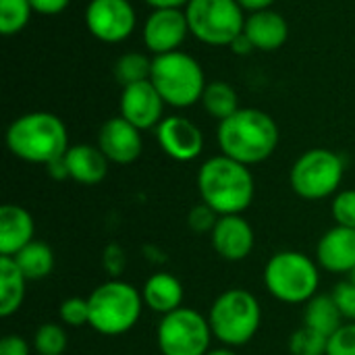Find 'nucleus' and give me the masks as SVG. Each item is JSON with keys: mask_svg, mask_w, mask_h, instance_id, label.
<instances>
[{"mask_svg": "<svg viewBox=\"0 0 355 355\" xmlns=\"http://www.w3.org/2000/svg\"><path fill=\"white\" fill-rule=\"evenodd\" d=\"M208 322L214 339L223 347L248 345L262 322V308L254 293L241 287L223 291L210 306Z\"/></svg>", "mask_w": 355, "mask_h": 355, "instance_id": "5", "label": "nucleus"}, {"mask_svg": "<svg viewBox=\"0 0 355 355\" xmlns=\"http://www.w3.org/2000/svg\"><path fill=\"white\" fill-rule=\"evenodd\" d=\"M98 148L114 164H131L139 158L144 141L141 131L123 116L108 119L98 133Z\"/></svg>", "mask_w": 355, "mask_h": 355, "instance_id": "15", "label": "nucleus"}, {"mask_svg": "<svg viewBox=\"0 0 355 355\" xmlns=\"http://www.w3.org/2000/svg\"><path fill=\"white\" fill-rule=\"evenodd\" d=\"M27 279L10 256H0V316L8 318L23 306Z\"/></svg>", "mask_w": 355, "mask_h": 355, "instance_id": "22", "label": "nucleus"}, {"mask_svg": "<svg viewBox=\"0 0 355 355\" xmlns=\"http://www.w3.org/2000/svg\"><path fill=\"white\" fill-rule=\"evenodd\" d=\"M214 252L227 262H241L245 260L256 243V235L252 225L241 214H227L218 216L216 227L210 233Z\"/></svg>", "mask_w": 355, "mask_h": 355, "instance_id": "16", "label": "nucleus"}, {"mask_svg": "<svg viewBox=\"0 0 355 355\" xmlns=\"http://www.w3.org/2000/svg\"><path fill=\"white\" fill-rule=\"evenodd\" d=\"M64 162L69 168V179L81 185H98L108 175L110 160L98 146L77 144L71 146L64 154Z\"/></svg>", "mask_w": 355, "mask_h": 355, "instance_id": "19", "label": "nucleus"}, {"mask_svg": "<svg viewBox=\"0 0 355 355\" xmlns=\"http://www.w3.org/2000/svg\"><path fill=\"white\" fill-rule=\"evenodd\" d=\"M185 17L189 33L210 46H231L248 19L237 0H189Z\"/></svg>", "mask_w": 355, "mask_h": 355, "instance_id": "9", "label": "nucleus"}, {"mask_svg": "<svg viewBox=\"0 0 355 355\" xmlns=\"http://www.w3.org/2000/svg\"><path fill=\"white\" fill-rule=\"evenodd\" d=\"M189 33L185 10L181 8H154L144 25V44L150 52L168 54L179 50Z\"/></svg>", "mask_w": 355, "mask_h": 355, "instance_id": "12", "label": "nucleus"}, {"mask_svg": "<svg viewBox=\"0 0 355 355\" xmlns=\"http://www.w3.org/2000/svg\"><path fill=\"white\" fill-rule=\"evenodd\" d=\"M304 324L331 337L333 333H337L345 320L333 300V295H314L304 310Z\"/></svg>", "mask_w": 355, "mask_h": 355, "instance_id": "23", "label": "nucleus"}, {"mask_svg": "<svg viewBox=\"0 0 355 355\" xmlns=\"http://www.w3.org/2000/svg\"><path fill=\"white\" fill-rule=\"evenodd\" d=\"M164 112V100L154 87V83L139 81L123 87L121 94V116L135 125L139 131L158 127Z\"/></svg>", "mask_w": 355, "mask_h": 355, "instance_id": "14", "label": "nucleus"}, {"mask_svg": "<svg viewBox=\"0 0 355 355\" xmlns=\"http://www.w3.org/2000/svg\"><path fill=\"white\" fill-rule=\"evenodd\" d=\"M212 339L208 316L185 306L164 314L156 329V343L162 355H206Z\"/></svg>", "mask_w": 355, "mask_h": 355, "instance_id": "10", "label": "nucleus"}, {"mask_svg": "<svg viewBox=\"0 0 355 355\" xmlns=\"http://www.w3.org/2000/svg\"><path fill=\"white\" fill-rule=\"evenodd\" d=\"M216 223H218V214L204 202L193 206L187 214V225L196 233H212Z\"/></svg>", "mask_w": 355, "mask_h": 355, "instance_id": "33", "label": "nucleus"}, {"mask_svg": "<svg viewBox=\"0 0 355 355\" xmlns=\"http://www.w3.org/2000/svg\"><path fill=\"white\" fill-rule=\"evenodd\" d=\"M349 281H352V283H354V285H355V268H354V270H352V272H349Z\"/></svg>", "mask_w": 355, "mask_h": 355, "instance_id": "43", "label": "nucleus"}, {"mask_svg": "<svg viewBox=\"0 0 355 355\" xmlns=\"http://www.w3.org/2000/svg\"><path fill=\"white\" fill-rule=\"evenodd\" d=\"M141 297L150 310L164 316V314H171V312L183 308L185 291L177 277H173L168 272H156L144 283Z\"/></svg>", "mask_w": 355, "mask_h": 355, "instance_id": "21", "label": "nucleus"}, {"mask_svg": "<svg viewBox=\"0 0 355 355\" xmlns=\"http://www.w3.org/2000/svg\"><path fill=\"white\" fill-rule=\"evenodd\" d=\"M243 33L252 40L256 50L262 52H275L279 50L287 37H289V25L285 21L283 15L266 8V10H258L252 12L245 19V27Z\"/></svg>", "mask_w": 355, "mask_h": 355, "instance_id": "20", "label": "nucleus"}, {"mask_svg": "<svg viewBox=\"0 0 355 355\" xmlns=\"http://www.w3.org/2000/svg\"><path fill=\"white\" fill-rule=\"evenodd\" d=\"M220 152L245 166L268 160L279 146V127L258 108H239L218 125Z\"/></svg>", "mask_w": 355, "mask_h": 355, "instance_id": "2", "label": "nucleus"}, {"mask_svg": "<svg viewBox=\"0 0 355 355\" xmlns=\"http://www.w3.org/2000/svg\"><path fill=\"white\" fill-rule=\"evenodd\" d=\"M289 352H291V355H327L329 337L304 324L302 329H297L291 335Z\"/></svg>", "mask_w": 355, "mask_h": 355, "instance_id": "29", "label": "nucleus"}, {"mask_svg": "<svg viewBox=\"0 0 355 355\" xmlns=\"http://www.w3.org/2000/svg\"><path fill=\"white\" fill-rule=\"evenodd\" d=\"M46 171H48V175H50L52 179H56V181L69 179V168H67L64 156L58 158V160H54V162H50V164L46 166Z\"/></svg>", "mask_w": 355, "mask_h": 355, "instance_id": "39", "label": "nucleus"}, {"mask_svg": "<svg viewBox=\"0 0 355 355\" xmlns=\"http://www.w3.org/2000/svg\"><path fill=\"white\" fill-rule=\"evenodd\" d=\"M331 214L339 227L355 229V189H343L335 193Z\"/></svg>", "mask_w": 355, "mask_h": 355, "instance_id": "31", "label": "nucleus"}, {"mask_svg": "<svg viewBox=\"0 0 355 355\" xmlns=\"http://www.w3.org/2000/svg\"><path fill=\"white\" fill-rule=\"evenodd\" d=\"M318 262L304 252L283 250L277 252L264 268V285L268 293L289 306L308 304L318 295L320 270Z\"/></svg>", "mask_w": 355, "mask_h": 355, "instance_id": "6", "label": "nucleus"}, {"mask_svg": "<svg viewBox=\"0 0 355 355\" xmlns=\"http://www.w3.org/2000/svg\"><path fill=\"white\" fill-rule=\"evenodd\" d=\"M316 262L327 272L349 275L355 268V229H329L316 245Z\"/></svg>", "mask_w": 355, "mask_h": 355, "instance_id": "17", "label": "nucleus"}, {"mask_svg": "<svg viewBox=\"0 0 355 355\" xmlns=\"http://www.w3.org/2000/svg\"><path fill=\"white\" fill-rule=\"evenodd\" d=\"M158 146L166 156L179 162L196 160L204 150V135L196 123L185 116H166L156 127Z\"/></svg>", "mask_w": 355, "mask_h": 355, "instance_id": "13", "label": "nucleus"}, {"mask_svg": "<svg viewBox=\"0 0 355 355\" xmlns=\"http://www.w3.org/2000/svg\"><path fill=\"white\" fill-rule=\"evenodd\" d=\"M343 158L327 148H314L304 152L291 166L289 183L295 196L316 202L339 193L343 181Z\"/></svg>", "mask_w": 355, "mask_h": 355, "instance_id": "8", "label": "nucleus"}, {"mask_svg": "<svg viewBox=\"0 0 355 355\" xmlns=\"http://www.w3.org/2000/svg\"><path fill=\"white\" fill-rule=\"evenodd\" d=\"M12 258L27 281H42L54 270V252L46 243L35 239Z\"/></svg>", "mask_w": 355, "mask_h": 355, "instance_id": "24", "label": "nucleus"}, {"mask_svg": "<svg viewBox=\"0 0 355 355\" xmlns=\"http://www.w3.org/2000/svg\"><path fill=\"white\" fill-rule=\"evenodd\" d=\"M150 75H152V60L141 52H127L114 62V77L123 87L139 81H148Z\"/></svg>", "mask_w": 355, "mask_h": 355, "instance_id": "26", "label": "nucleus"}, {"mask_svg": "<svg viewBox=\"0 0 355 355\" xmlns=\"http://www.w3.org/2000/svg\"><path fill=\"white\" fill-rule=\"evenodd\" d=\"M241 4L243 10H250V12H258V10H266L275 4V0H237Z\"/></svg>", "mask_w": 355, "mask_h": 355, "instance_id": "40", "label": "nucleus"}, {"mask_svg": "<svg viewBox=\"0 0 355 355\" xmlns=\"http://www.w3.org/2000/svg\"><path fill=\"white\" fill-rule=\"evenodd\" d=\"M137 17L129 0H92L85 10L89 33L106 44L127 40L135 29Z\"/></svg>", "mask_w": 355, "mask_h": 355, "instance_id": "11", "label": "nucleus"}, {"mask_svg": "<svg viewBox=\"0 0 355 355\" xmlns=\"http://www.w3.org/2000/svg\"><path fill=\"white\" fill-rule=\"evenodd\" d=\"M198 191L218 216L243 214L256 193V183L250 166L220 154L208 158L198 171Z\"/></svg>", "mask_w": 355, "mask_h": 355, "instance_id": "1", "label": "nucleus"}, {"mask_svg": "<svg viewBox=\"0 0 355 355\" xmlns=\"http://www.w3.org/2000/svg\"><path fill=\"white\" fill-rule=\"evenodd\" d=\"M6 148L19 160L44 164L62 158L69 146L67 125L52 112H27L6 129Z\"/></svg>", "mask_w": 355, "mask_h": 355, "instance_id": "3", "label": "nucleus"}, {"mask_svg": "<svg viewBox=\"0 0 355 355\" xmlns=\"http://www.w3.org/2000/svg\"><path fill=\"white\" fill-rule=\"evenodd\" d=\"M31 345L21 335H6L0 341V355H29Z\"/></svg>", "mask_w": 355, "mask_h": 355, "instance_id": "36", "label": "nucleus"}, {"mask_svg": "<svg viewBox=\"0 0 355 355\" xmlns=\"http://www.w3.org/2000/svg\"><path fill=\"white\" fill-rule=\"evenodd\" d=\"M206 355H237L231 347H218V349H210Z\"/></svg>", "mask_w": 355, "mask_h": 355, "instance_id": "42", "label": "nucleus"}, {"mask_svg": "<svg viewBox=\"0 0 355 355\" xmlns=\"http://www.w3.org/2000/svg\"><path fill=\"white\" fill-rule=\"evenodd\" d=\"M125 264H127V258H125L123 248L121 245H114V243L108 245L106 252H104V266H106V270L112 277H119V275H123Z\"/></svg>", "mask_w": 355, "mask_h": 355, "instance_id": "35", "label": "nucleus"}, {"mask_svg": "<svg viewBox=\"0 0 355 355\" xmlns=\"http://www.w3.org/2000/svg\"><path fill=\"white\" fill-rule=\"evenodd\" d=\"M69 347V337L62 324L46 322L33 335V349L37 355H62Z\"/></svg>", "mask_w": 355, "mask_h": 355, "instance_id": "28", "label": "nucleus"}, {"mask_svg": "<svg viewBox=\"0 0 355 355\" xmlns=\"http://www.w3.org/2000/svg\"><path fill=\"white\" fill-rule=\"evenodd\" d=\"M235 54H239V56H245V54H250L252 50H256L254 48V44H252V40L245 35V33H241V35H237L233 42H231V46H229Z\"/></svg>", "mask_w": 355, "mask_h": 355, "instance_id": "38", "label": "nucleus"}, {"mask_svg": "<svg viewBox=\"0 0 355 355\" xmlns=\"http://www.w3.org/2000/svg\"><path fill=\"white\" fill-rule=\"evenodd\" d=\"M33 10L40 12V15H58L62 12L71 0H29Z\"/></svg>", "mask_w": 355, "mask_h": 355, "instance_id": "37", "label": "nucleus"}, {"mask_svg": "<svg viewBox=\"0 0 355 355\" xmlns=\"http://www.w3.org/2000/svg\"><path fill=\"white\" fill-rule=\"evenodd\" d=\"M146 4H150L152 8H181L187 6L189 0H144Z\"/></svg>", "mask_w": 355, "mask_h": 355, "instance_id": "41", "label": "nucleus"}, {"mask_svg": "<svg viewBox=\"0 0 355 355\" xmlns=\"http://www.w3.org/2000/svg\"><path fill=\"white\" fill-rule=\"evenodd\" d=\"M89 327L104 337H119L129 333L144 310L141 291L121 279H110L98 285L87 295Z\"/></svg>", "mask_w": 355, "mask_h": 355, "instance_id": "4", "label": "nucleus"}, {"mask_svg": "<svg viewBox=\"0 0 355 355\" xmlns=\"http://www.w3.org/2000/svg\"><path fill=\"white\" fill-rule=\"evenodd\" d=\"M33 235L35 223L29 210L17 204H4L0 208V256H17L33 241Z\"/></svg>", "mask_w": 355, "mask_h": 355, "instance_id": "18", "label": "nucleus"}, {"mask_svg": "<svg viewBox=\"0 0 355 355\" xmlns=\"http://www.w3.org/2000/svg\"><path fill=\"white\" fill-rule=\"evenodd\" d=\"M202 106L212 119L225 121L239 110V98L233 85H229L227 81H212L206 83V89L202 94Z\"/></svg>", "mask_w": 355, "mask_h": 355, "instance_id": "25", "label": "nucleus"}, {"mask_svg": "<svg viewBox=\"0 0 355 355\" xmlns=\"http://www.w3.org/2000/svg\"><path fill=\"white\" fill-rule=\"evenodd\" d=\"M150 81L164 104L173 108H189L196 102H202L206 89V77L200 62L181 50L154 56Z\"/></svg>", "mask_w": 355, "mask_h": 355, "instance_id": "7", "label": "nucleus"}, {"mask_svg": "<svg viewBox=\"0 0 355 355\" xmlns=\"http://www.w3.org/2000/svg\"><path fill=\"white\" fill-rule=\"evenodd\" d=\"M327 355H355V322H345L329 337Z\"/></svg>", "mask_w": 355, "mask_h": 355, "instance_id": "32", "label": "nucleus"}, {"mask_svg": "<svg viewBox=\"0 0 355 355\" xmlns=\"http://www.w3.org/2000/svg\"><path fill=\"white\" fill-rule=\"evenodd\" d=\"M333 300L345 322H355V285L352 281H341L333 289Z\"/></svg>", "mask_w": 355, "mask_h": 355, "instance_id": "34", "label": "nucleus"}, {"mask_svg": "<svg viewBox=\"0 0 355 355\" xmlns=\"http://www.w3.org/2000/svg\"><path fill=\"white\" fill-rule=\"evenodd\" d=\"M58 318L64 327L71 329H79L89 324V306H87V297H69L60 304L58 308Z\"/></svg>", "mask_w": 355, "mask_h": 355, "instance_id": "30", "label": "nucleus"}, {"mask_svg": "<svg viewBox=\"0 0 355 355\" xmlns=\"http://www.w3.org/2000/svg\"><path fill=\"white\" fill-rule=\"evenodd\" d=\"M31 10L29 0H0V33L17 35L29 23Z\"/></svg>", "mask_w": 355, "mask_h": 355, "instance_id": "27", "label": "nucleus"}]
</instances>
